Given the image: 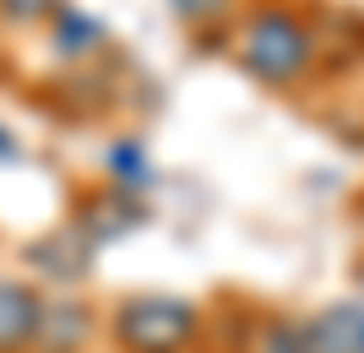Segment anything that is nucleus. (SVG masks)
I'll use <instances>...</instances> for the list:
<instances>
[{
    "label": "nucleus",
    "instance_id": "3",
    "mask_svg": "<svg viewBox=\"0 0 364 353\" xmlns=\"http://www.w3.org/2000/svg\"><path fill=\"white\" fill-rule=\"evenodd\" d=\"M38 299H33V288H22V283H11V277H0V353H16L28 348L33 332H38Z\"/></svg>",
    "mask_w": 364,
    "mask_h": 353
},
{
    "label": "nucleus",
    "instance_id": "4",
    "mask_svg": "<svg viewBox=\"0 0 364 353\" xmlns=\"http://www.w3.org/2000/svg\"><path fill=\"white\" fill-rule=\"evenodd\" d=\"M310 353H364V310L359 305H332L321 321L304 326Z\"/></svg>",
    "mask_w": 364,
    "mask_h": 353
},
{
    "label": "nucleus",
    "instance_id": "2",
    "mask_svg": "<svg viewBox=\"0 0 364 353\" xmlns=\"http://www.w3.org/2000/svg\"><path fill=\"white\" fill-rule=\"evenodd\" d=\"M114 332H120L125 353H185L196 337V310L168 293H147V299L120 305Z\"/></svg>",
    "mask_w": 364,
    "mask_h": 353
},
{
    "label": "nucleus",
    "instance_id": "8",
    "mask_svg": "<svg viewBox=\"0 0 364 353\" xmlns=\"http://www.w3.org/2000/svg\"><path fill=\"white\" fill-rule=\"evenodd\" d=\"M11 16H33V11H44V0H0Z\"/></svg>",
    "mask_w": 364,
    "mask_h": 353
},
{
    "label": "nucleus",
    "instance_id": "6",
    "mask_svg": "<svg viewBox=\"0 0 364 353\" xmlns=\"http://www.w3.org/2000/svg\"><path fill=\"white\" fill-rule=\"evenodd\" d=\"M256 353H310V337L294 321H267L256 337Z\"/></svg>",
    "mask_w": 364,
    "mask_h": 353
},
{
    "label": "nucleus",
    "instance_id": "1",
    "mask_svg": "<svg viewBox=\"0 0 364 353\" xmlns=\"http://www.w3.org/2000/svg\"><path fill=\"white\" fill-rule=\"evenodd\" d=\"M240 60L261 82H299L316 60V33L289 11H256L240 33Z\"/></svg>",
    "mask_w": 364,
    "mask_h": 353
},
{
    "label": "nucleus",
    "instance_id": "5",
    "mask_svg": "<svg viewBox=\"0 0 364 353\" xmlns=\"http://www.w3.org/2000/svg\"><path fill=\"white\" fill-rule=\"evenodd\" d=\"M82 337H87V315L76 305H44L38 310V332H33V348L38 353H76Z\"/></svg>",
    "mask_w": 364,
    "mask_h": 353
},
{
    "label": "nucleus",
    "instance_id": "7",
    "mask_svg": "<svg viewBox=\"0 0 364 353\" xmlns=\"http://www.w3.org/2000/svg\"><path fill=\"white\" fill-rule=\"evenodd\" d=\"M234 0H174V11H180V22H191V28H201V22H213V16H223Z\"/></svg>",
    "mask_w": 364,
    "mask_h": 353
}]
</instances>
